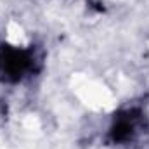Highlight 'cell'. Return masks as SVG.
Masks as SVG:
<instances>
[{"label":"cell","mask_w":149,"mask_h":149,"mask_svg":"<svg viewBox=\"0 0 149 149\" xmlns=\"http://www.w3.org/2000/svg\"><path fill=\"white\" fill-rule=\"evenodd\" d=\"M28 56L24 52H17V50H5L0 54V68L7 76H21V73L26 70L28 66Z\"/></svg>","instance_id":"1"}]
</instances>
